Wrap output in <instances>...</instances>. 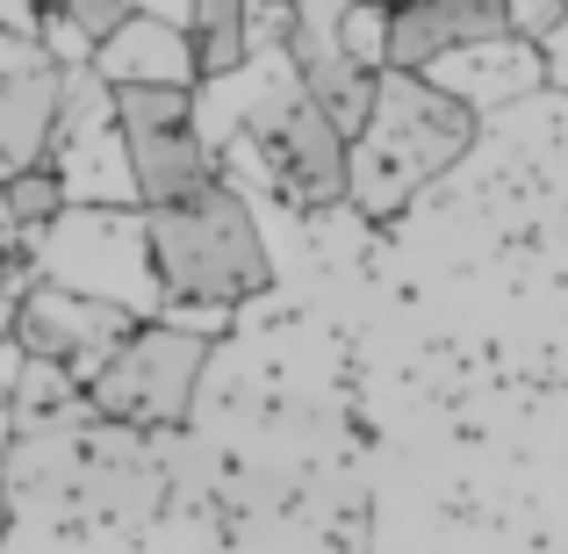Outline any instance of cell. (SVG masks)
Masks as SVG:
<instances>
[{
  "instance_id": "6da1fadb",
  "label": "cell",
  "mask_w": 568,
  "mask_h": 554,
  "mask_svg": "<svg viewBox=\"0 0 568 554\" xmlns=\"http://www.w3.org/2000/svg\"><path fill=\"white\" fill-rule=\"evenodd\" d=\"M194 130H202L216 181L245 202H288L303 216L346 202V138L310 101L281 51L245 58L237 72L194 87Z\"/></svg>"
},
{
  "instance_id": "7a4b0ae2",
  "label": "cell",
  "mask_w": 568,
  "mask_h": 554,
  "mask_svg": "<svg viewBox=\"0 0 568 554\" xmlns=\"http://www.w3.org/2000/svg\"><path fill=\"white\" fill-rule=\"evenodd\" d=\"M144 238H152L166 324H181V332L216 339L237 303L274 289V252H266L260 209L223 181L181 209H144Z\"/></svg>"
},
{
  "instance_id": "3957f363",
  "label": "cell",
  "mask_w": 568,
  "mask_h": 554,
  "mask_svg": "<svg viewBox=\"0 0 568 554\" xmlns=\"http://www.w3.org/2000/svg\"><path fill=\"white\" fill-rule=\"evenodd\" d=\"M14 518H144L166 497L152 440L101 425L94 411L51 432H22L0 469Z\"/></svg>"
},
{
  "instance_id": "277c9868",
  "label": "cell",
  "mask_w": 568,
  "mask_h": 554,
  "mask_svg": "<svg viewBox=\"0 0 568 554\" xmlns=\"http://www.w3.org/2000/svg\"><path fill=\"white\" fill-rule=\"evenodd\" d=\"M475 130L483 123L460 101H446L425 72H382L375 101H367V123L346 144V202L361 216L410 209L446 167L468 159Z\"/></svg>"
},
{
  "instance_id": "5b68a950",
  "label": "cell",
  "mask_w": 568,
  "mask_h": 554,
  "mask_svg": "<svg viewBox=\"0 0 568 554\" xmlns=\"http://www.w3.org/2000/svg\"><path fill=\"white\" fill-rule=\"evenodd\" d=\"M29 266L51 289H72L87 303L123 310L130 324L166 318V295H159V274H152V238H144V209H58L29 238Z\"/></svg>"
},
{
  "instance_id": "8992f818",
  "label": "cell",
  "mask_w": 568,
  "mask_h": 554,
  "mask_svg": "<svg viewBox=\"0 0 568 554\" xmlns=\"http://www.w3.org/2000/svg\"><path fill=\"white\" fill-rule=\"evenodd\" d=\"M209 374V339L181 332V324H138V332L115 346V361L87 382V411L115 432H138V440H159V432H181L194 396H202Z\"/></svg>"
},
{
  "instance_id": "52a82bcc",
  "label": "cell",
  "mask_w": 568,
  "mask_h": 554,
  "mask_svg": "<svg viewBox=\"0 0 568 554\" xmlns=\"http://www.w3.org/2000/svg\"><path fill=\"white\" fill-rule=\"evenodd\" d=\"M43 173L58 181L65 209H138L123 123H115V87H101L94 72H72L65 94H58V123H51Z\"/></svg>"
},
{
  "instance_id": "ba28073f",
  "label": "cell",
  "mask_w": 568,
  "mask_h": 554,
  "mask_svg": "<svg viewBox=\"0 0 568 554\" xmlns=\"http://www.w3.org/2000/svg\"><path fill=\"white\" fill-rule=\"evenodd\" d=\"M115 123H123L138 209H181L216 188V159H209L202 130H194V94L130 87V94H115Z\"/></svg>"
},
{
  "instance_id": "9c48e42d",
  "label": "cell",
  "mask_w": 568,
  "mask_h": 554,
  "mask_svg": "<svg viewBox=\"0 0 568 554\" xmlns=\"http://www.w3.org/2000/svg\"><path fill=\"white\" fill-rule=\"evenodd\" d=\"M130 332H138V324H130L123 310L87 303V295L51 289V281H37V289L14 303V346H22V361H51V367H65L72 382H94Z\"/></svg>"
},
{
  "instance_id": "30bf717a",
  "label": "cell",
  "mask_w": 568,
  "mask_h": 554,
  "mask_svg": "<svg viewBox=\"0 0 568 554\" xmlns=\"http://www.w3.org/2000/svg\"><path fill=\"white\" fill-rule=\"evenodd\" d=\"M425 80L483 123L489 109H511V101H526L532 87H547V58L532 51V43H518V37H489V43H460V51L432 58Z\"/></svg>"
},
{
  "instance_id": "8fae6325",
  "label": "cell",
  "mask_w": 568,
  "mask_h": 554,
  "mask_svg": "<svg viewBox=\"0 0 568 554\" xmlns=\"http://www.w3.org/2000/svg\"><path fill=\"white\" fill-rule=\"evenodd\" d=\"M388 8V72H425L460 43L504 37V0H382Z\"/></svg>"
},
{
  "instance_id": "7c38bea8",
  "label": "cell",
  "mask_w": 568,
  "mask_h": 554,
  "mask_svg": "<svg viewBox=\"0 0 568 554\" xmlns=\"http://www.w3.org/2000/svg\"><path fill=\"white\" fill-rule=\"evenodd\" d=\"M94 80L115 87V94H130V87H152V94H194V87H202V58H194L187 29H166V22L130 14V22L94 51Z\"/></svg>"
},
{
  "instance_id": "4fadbf2b",
  "label": "cell",
  "mask_w": 568,
  "mask_h": 554,
  "mask_svg": "<svg viewBox=\"0 0 568 554\" xmlns=\"http://www.w3.org/2000/svg\"><path fill=\"white\" fill-rule=\"evenodd\" d=\"M245 8L252 0H194L187 37L194 58H202V80H223V72L245 66Z\"/></svg>"
},
{
  "instance_id": "5bb4252c",
  "label": "cell",
  "mask_w": 568,
  "mask_h": 554,
  "mask_svg": "<svg viewBox=\"0 0 568 554\" xmlns=\"http://www.w3.org/2000/svg\"><path fill=\"white\" fill-rule=\"evenodd\" d=\"M338 43H346V58L361 72H388V8L382 0H353L338 14Z\"/></svg>"
},
{
  "instance_id": "9a60e30c",
  "label": "cell",
  "mask_w": 568,
  "mask_h": 554,
  "mask_svg": "<svg viewBox=\"0 0 568 554\" xmlns=\"http://www.w3.org/2000/svg\"><path fill=\"white\" fill-rule=\"evenodd\" d=\"M0 194H8V216H14V231H22V245L58 216V209H65V194H58V181H51L43 167H29V173H14V181H0Z\"/></svg>"
},
{
  "instance_id": "2e32d148",
  "label": "cell",
  "mask_w": 568,
  "mask_h": 554,
  "mask_svg": "<svg viewBox=\"0 0 568 554\" xmlns=\"http://www.w3.org/2000/svg\"><path fill=\"white\" fill-rule=\"evenodd\" d=\"M51 8H58V14H65V22H72V29H80V37H87V43H94V51H101V43H109V37H115V29H123V22H130V14H138V0H51Z\"/></svg>"
},
{
  "instance_id": "e0dca14e",
  "label": "cell",
  "mask_w": 568,
  "mask_h": 554,
  "mask_svg": "<svg viewBox=\"0 0 568 554\" xmlns=\"http://www.w3.org/2000/svg\"><path fill=\"white\" fill-rule=\"evenodd\" d=\"M568 22V0H504V37L532 43V51H547V37Z\"/></svg>"
},
{
  "instance_id": "ac0fdd59",
  "label": "cell",
  "mask_w": 568,
  "mask_h": 554,
  "mask_svg": "<svg viewBox=\"0 0 568 554\" xmlns=\"http://www.w3.org/2000/svg\"><path fill=\"white\" fill-rule=\"evenodd\" d=\"M43 14H51V0H0V37H14V43H37Z\"/></svg>"
},
{
  "instance_id": "d6986e66",
  "label": "cell",
  "mask_w": 568,
  "mask_h": 554,
  "mask_svg": "<svg viewBox=\"0 0 568 554\" xmlns=\"http://www.w3.org/2000/svg\"><path fill=\"white\" fill-rule=\"evenodd\" d=\"M37 66H43V51H37V43H14V37H0V94H8L14 80H29Z\"/></svg>"
},
{
  "instance_id": "ffe728a7",
  "label": "cell",
  "mask_w": 568,
  "mask_h": 554,
  "mask_svg": "<svg viewBox=\"0 0 568 554\" xmlns=\"http://www.w3.org/2000/svg\"><path fill=\"white\" fill-rule=\"evenodd\" d=\"M138 14H144V22H166V29H187L194 0H138Z\"/></svg>"
},
{
  "instance_id": "44dd1931",
  "label": "cell",
  "mask_w": 568,
  "mask_h": 554,
  "mask_svg": "<svg viewBox=\"0 0 568 554\" xmlns=\"http://www.w3.org/2000/svg\"><path fill=\"white\" fill-rule=\"evenodd\" d=\"M540 58H547V80L568 87V22L555 29V37H547V51H540Z\"/></svg>"
},
{
  "instance_id": "7402d4cb",
  "label": "cell",
  "mask_w": 568,
  "mask_h": 554,
  "mask_svg": "<svg viewBox=\"0 0 568 554\" xmlns=\"http://www.w3.org/2000/svg\"><path fill=\"white\" fill-rule=\"evenodd\" d=\"M22 252V231H14V216H8V194H0V266Z\"/></svg>"
},
{
  "instance_id": "603a6c76",
  "label": "cell",
  "mask_w": 568,
  "mask_h": 554,
  "mask_svg": "<svg viewBox=\"0 0 568 554\" xmlns=\"http://www.w3.org/2000/svg\"><path fill=\"white\" fill-rule=\"evenodd\" d=\"M0 346H14V295H0Z\"/></svg>"
},
{
  "instance_id": "cb8c5ba5",
  "label": "cell",
  "mask_w": 568,
  "mask_h": 554,
  "mask_svg": "<svg viewBox=\"0 0 568 554\" xmlns=\"http://www.w3.org/2000/svg\"><path fill=\"white\" fill-rule=\"evenodd\" d=\"M8 446H14V425H8V411H0V469H8Z\"/></svg>"
},
{
  "instance_id": "d4e9b609",
  "label": "cell",
  "mask_w": 568,
  "mask_h": 554,
  "mask_svg": "<svg viewBox=\"0 0 568 554\" xmlns=\"http://www.w3.org/2000/svg\"><path fill=\"white\" fill-rule=\"evenodd\" d=\"M8 526H14V512H8V497H0V541H8Z\"/></svg>"
},
{
  "instance_id": "484cf974",
  "label": "cell",
  "mask_w": 568,
  "mask_h": 554,
  "mask_svg": "<svg viewBox=\"0 0 568 554\" xmlns=\"http://www.w3.org/2000/svg\"><path fill=\"white\" fill-rule=\"evenodd\" d=\"M0 411H8V389H0Z\"/></svg>"
}]
</instances>
